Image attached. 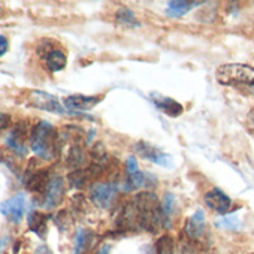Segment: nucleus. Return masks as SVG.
Here are the masks:
<instances>
[{
	"mask_svg": "<svg viewBox=\"0 0 254 254\" xmlns=\"http://www.w3.org/2000/svg\"><path fill=\"white\" fill-rule=\"evenodd\" d=\"M120 224L124 229H142L147 232H157L165 227L162 205L159 197L151 191L136 194L123 209Z\"/></svg>",
	"mask_w": 254,
	"mask_h": 254,
	"instance_id": "obj_1",
	"label": "nucleus"
},
{
	"mask_svg": "<svg viewBox=\"0 0 254 254\" xmlns=\"http://www.w3.org/2000/svg\"><path fill=\"white\" fill-rule=\"evenodd\" d=\"M56 127L48 121H39L30 130L32 151L42 160H51L57 156L60 142Z\"/></svg>",
	"mask_w": 254,
	"mask_h": 254,
	"instance_id": "obj_2",
	"label": "nucleus"
},
{
	"mask_svg": "<svg viewBox=\"0 0 254 254\" xmlns=\"http://www.w3.org/2000/svg\"><path fill=\"white\" fill-rule=\"evenodd\" d=\"M215 78L220 84L229 87L254 85V67L241 63L221 64L215 70Z\"/></svg>",
	"mask_w": 254,
	"mask_h": 254,
	"instance_id": "obj_3",
	"label": "nucleus"
},
{
	"mask_svg": "<svg viewBox=\"0 0 254 254\" xmlns=\"http://www.w3.org/2000/svg\"><path fill=\"white\" fill-rule=\"evenodd\" d=\"M117 194L118 186L115 183H100L90 189V200L100 209L111 208Z\"/></svg>",
	"mask_w": 254,
	"mask_h": 254,
	"instance_id": "obj_4",
	"label": "nucleus"
},
{
	"mask_svg": "<svg viewBox=\"0 0 254 254\" xmlns=\"http://www.w3.org/2000/svg\"><path fill=\"white\" fill-rule=\"evenodd\" d=\"M63 197H64V181L60 175H53L44 193L42 206L45 209H54L62 203Z\"/></svg>",
	"mask_w": 254,
	"mask_h": 254,
	"instance_id": "obj_5",
	"label": "nucleus"
},
{
	"mask_svg": "<svg viewBox=\"0 0 254 254\" xmlns=\"http://www.w3.org/2000/svg\"><path fill=\"white\" fill-rule=\"evenodd\" d=\"M30 105L42 109V111H48V112H54V114H64V108L60 103V100L54 96L50 94L47 91H41V90H33L30 93Z\"/></svg>",
	"mask_w": 254,
	"mask_h": 254,
	"instance_id": "obj_6",
	"label": "nucleus"
},
{
	"mask_svg": "<svg viewBox=\"0 0 254 254\" xmlns=\"http://www.w3.org/2000/svg\"><path fill=\"white\" fill-rule=\"evenodd\" d=\"M133 151L139 157H142L145 160H150V162H153L156 165H160L163 168H169L171 166L172 159L168 154H165L163 151H160L159 148H156L154 145H151L150 142H145V141L136 142L133 145Z\"/></svg>",
	"mask_w": 254,
	"mask_h": 254,
	"instance_id": "obj_7",
	"label": "nucleus"
},
{
	"mask_svg": "<svg viewBox=\"0 0 254 254\" xmlns=\"http://www.w3.org/2000/svg\"><path fill=\"white\" fill-rule=\"evenodd\" d=\"M26 211V196L23 193L12 196L11 199L5 200L0 205V212H2L12 224H20Z\"/></svg>",
	"mask_w": 254,
	"mask_h": 254,
	"instance_id": "obj_8",
	"label": "nucleus"
},
{
	"mask_svg": "<svg viewBox=\"0 0 254 254\" xmlns=\"http://www.w3.org/2000/svg\"><path fill=\"white\" fill-rule=\"evenodd\" d=\"M26 135H27V124H26V121H23L14 127L6 138L8 148L20 157H24L29 153L27 145H26Z\"/></svg>",
	"mask_w": 254,
	"mask_h": 254,
	"instance_id": "obj_9",
	"label": "nucleus"
},
{
	"mask_svg": "<svg viewBox=\"0 0 254 254\" xmlns=\"http://www.w3.org/2000/svg\"><path fill=\"white\" fill-rule=\"evenodd\" d=\"M203 199H205V203L208 208H211L212 211H215L221 215H226L232 205L230 197L220 189H212V190L206 191Z\"/></svg>",
	"mask_w": 254,
	"mask_h": 254,
	"instance_id": "obj_10",
	"label": "nucleus"
},
{
	"mask_svg": "<svg viewBox=\"0 0 254 254\" xmlns=\"http://www.w3.org/2000/svg\"><path fill=\"white\" fill-rule=\"evenodd\" d=\"M100 102L97 96H84V94H72L64 99V106L69 111H88L94 108Z\"/></svg>",
	"mask_w": 254,
	"mask_h": 254,
	"instance_id": "obj_11",
	"label": "nucleus"
},
{
	"mask_svg": "<svg viewBox=\"0 0 254 254\" xmlns=\"http://www.w3.org/2000/svg\"><path fill=\"white\" fill-rule=\"evenodd\" d=\"M205 229V212L202 209H197L186 223L184 232L190 239H199L203 235Z\"/></svg>",
	"mask_w": 254,
	"mask_h": 254,
	"instance_id": "obj_12",
	"label": "nucleus"
},
{
	"mask_svg": "<svg viewBox=\"0 0 254 254\" xmlns=\"http://www.w3.org/2000/svg\"><path fill=\"white\" fill-rule=\"evenodd\" d=\"M153 103L156 108H159L162 112H165L168 117H178L183 114V105L178 103L177 100L166 97V96H159V94H153Z\"/></svg>",
	"mask_w": 254,
	"mask_h": 254,
	"instance_id": "obj_13",
	"label": "nucleus"
},
{
	"mask_svg": "<svg viewBox=\"0 0 254 254\" xmlns=\"http://www.w3.org/2000/svg\"><path fill=\"white\" fill-rule=\"evenodd\" d=\"M50 180H51L50 172L47 169H41V171L32 172V175H27V178H26V187L30 191L42 193L44 194L45 190H47V186H48Z\"/></svg>",
	"mask_w": 254,
	"mask_h": 254,
	"instance_id": "obj_14",
	"label": "nucleus"
},
{
	"mask_svg": "<svg viewBox=\"0 0 254 254\" xmlns=\"http://www.w3.org/2000/svg\"><path fill=\"white\" fill-rule=\"evenodd\" d=\"M202 5H205V3L203 2H187V0H172V2L168 3L166 15H169L171 18H180V17H184L186 14H189L193 8L202 6Z\"/></svg>",
	"mask_w": 254,
	"mask_h": 254,
	"instance_id": "obj_15",
	"label": "nucleus"
},
{
	"mask_svg": "<svg viewBox=\"0 0 254 254\" xmlns=\"http://www.w3.org/2000/svg\"><path fill=\"white\" fill-rule=\"evenodd\" d=\"M48 218L50 215L39 212V211H30L27 215V223H29V229L36 233L38 236L44 238L47 233V224H48Z\"/></svg>",
	"mask_w": 254,
	"mask_h": 254,
	"instance_id": "obj_16",
	"label": "nucleus"
},
{
	"mask_svg": "<svg viewBox=\"0 0 254 254\" xmlns=\"http://www.w3.org/2000/svg\"><path fill=\"white\" fill-rule=\"evenodd\" d=\"M157 180L151 174H144L141 171L135 174H127V181H126V190L132 189H142V187H150L156 184Z\"/></svg>",
	"mask_w": 254,
	"mask_h": 254,
	"instance_id": "obj_17",
	"label": "nucleus"
},
{
	"mask_svg": "<svg viewBox=\"0 0 254 254\" xmlns=\"http://www.w3.org/2000/svg\"><path fill=\"white\" fill-rule=\"evenodd\" d=\"M45 63H47V67L51 72H60V70H63L66 67L67 57H66L64 51H62V50H53L45 57Z\"/></svg>",
	"mask_w": 254,
	"mask_h": 254,
	"instance_id": "obj_18",
	"label": "nucleus"
},
{
	"mask_svg": "<svg viewBox=\"0 0 254 254\" xmlns=\"http://www.w3.org/2000/svg\"><path fill=\"white\" fill-rule=\"evenodd\" d=\"M85 162V154H84V150L79 144H73L69 151H67V156H66V165L69 168H73L75 171L79 169V166Z\"/></svg>",
	"mask_w": 254,
	"mask_h": 254,
	"instance_id": "obj_19",
	"label": "nucleus"
},
{
	"mask_svg": "<svg viewBox=\"0 0 254 254\" xmlns=\"http://www.w3.org/2000/svg\"><path fill=\"white\" fill-rule=\"evenodd\" d=\"M115 20L121 26H129V27H139V21L136 20V15L129 8H118L115 12Z\"/></svg>",
	"mask_w": 254,
	"mask_h": 254,
	"instance_id": "obj_20",
	"label": "nucleus"
},
{
	"mask_svg": "<svg viewBox=\"0 0 254 254\" xmlns=\"http://www.w3.org/2000/svg\"><path fill=\"white\" fill-rule=\"evenodd\" d=\"M90 177H93L90 169H76L69 175V183L75 189H82L87 184Z\"/></svg>",
	"mask_w": 254,
	"mask_h": 254,
	"instance_id": "obj_21",
	"label": "nucleus"
},
{
	"mask_svg": "<svg viewBox=\"0 0 254 254\" xmlns=\"http://www.w3.org/2000/svg\"><path fill=\"white\" fill-rule=\"evenodd\" d=\"M175 211V197L171 193L165 194L163 203H162V214H163V220H165V227L171 226V218L174 215Z\"/></svg>",
	"mask_w": 254,
	"mask_h": 254,
	"instance_id": "obj_22",
	"label": "nucleus"
},
{
	"mask_svg": "<svg viewBox=\"0 0 254 254\" xmlns=\"http://www.w3.org/2000/svg\"><path fill=\"white\" fill-rule=\"evenodd\" d=\"M90 238H91V233L88 230L78 229L75 233V238H73V254H81L85 250Z\"/></svg>",
	"mask_w": 254,
	"mask_h": 254,
	"instance_id": "obj_23",
	"label": "nucleus"
},
{
	"mask_svg": "<svg viewBox=\"0 0 254 254\" xmlns=\"http://www.w3.org/2000/svg\"><path fill=\"white\" fill-rule=\"evenodd\" d=\"M156 254H174V239L169 235H163L157 239Z\"/></svg>",
	"mask_w": 254,
	"mask_h": 254,
	"instance_id": "obj_24",
	"label": "nucleus"
},
{
	"mask_svg": "<svg viewBox=\"0 0 254 254\" xmlns=\"http://www.w3.org/2000/svg\"><path fill=\"white\" fill-rule=\"evenodd\" d=\"M215 226L217 227H224V229H229V230H236V229L241 227V220L238 218L236 214H230V215H224L220 220H217Z\"/></svg>",
	"mask_w": 254,
	"mask_h": 254,
	"instance_id": "obj_25",
	"label": "nucleus"
},
{
	"mask_svg": "<svg viewBox=\"0 0 254 254\" xmlns=\"http://www.w3.org/2000/svg\"><path fill=\"white\" fill-rule=\"evenodd\" d=\"M11 126H12L11 115L9 114H5V112H0V130L8 129V127H11Z\"/></svg>",
	"mask_w": 254,
	"mask_h": 254,
	"instance_id": "obj_26",
	"label": "nucleus"
},
{
	"mask_svg": "<svg viewBox=\"0 0 254 254\" xmlns=\"http://www.w3.org/2000/svg\"><path fill=\"white\" fill-rule=\"evenodd\" d=\"M127 174H135V172H138L139 171V168H138V162H136V159L133 157V156H129L127 157Z\"/></svg>",
	"mask_w": 254,
	"mask_h": 254,
	"instance_id": "obj_27",
	"label": "nucleus"
},
{
	"mask_svg": "<svg viewBox=\"0 0 254 254\" xmlns=\"http://www.w3.org/2000/svg\"><path fill=\"white\" fill-rule=\"evenodd\" d=\"M9 50V42L8 38H5L3 35H0V57L5 56Z\"/></svg>",
	"mask_w": 254,
	"mask_h": 254,
	"instance_id": "obj_28",
	"label": "nucleus"
},
{
	"mask_svg": "<svg viewBox=\"0 0 254 254\" xmlns=\"http://www.w3.org/2000/svg\"><path fill=\"white\" fill-rule=\"evenodd\" d=\"M35 254H53L51 250L47 247V245H39L36 250H35Z\"/></svg>",
	"mask_w": 254,
	"mask_h": 254,
	"instance_id": "obj_29",
	"label": "nucleus"
},
{
	"mask_svg": "<svg viewBox=\"0 0 254 254\" xmlns=\"http://www.w3.org/2000/svg\"><path fill=\"white\" fill-rule=\"evenodd\" d=\"M8 242H9V236L0 238V253H2V251L8 247Z\"/></svg>",
	"mask_w": 254,
	"mask_h": 254,
	"instance_id": "obj_30",
	"label": "nucleus"
},
{
	"mask_svg": "<svg viewBox=\"0 0 254 254\" xmlns=\"http://www.w3.org/2000/svg\"><path fill=\"white\" fill-rule=\"evenodd\" d=\"M247 120H248V126L251 127V129H254V108L248 112V117H247Z\"/></svg>",
	"mask_w": 254,
	"mask_h": 254,
	"instance_id": "obj_31",
	"label": "nucleus"
},
{
	"mask_svg": "<svg viewBox=\"0 0 254 254\" xmlns=\"http://www.w3.org/2000/svg\"><path fill=\"white\" fill-rule=\"evenodd\" d=\"M109 253H111V247L109 245H103V247L99 248V251L96 254H109Z\"/></svg>",
	"mask_w": 254,
	"mask_h": 254,
	"instance_id": "obj_32",
	"label": "nucleus"
}]
</instances>
